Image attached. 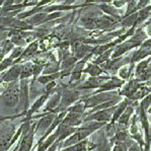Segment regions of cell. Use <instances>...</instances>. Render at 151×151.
Segmentation results:
<instances>
[{
    "instance_id": "cell-1",
    "label": "cell",
    "mask_w": 151,
    "mask_h": 151,
    "mask_svg": "<svg viewBox=\"0 0 151 151\" xmlns=\"http://www.w3.org/2000/svg\"><path fill=\"white\" fill-rule=\"evenodd\" d=\"M0 103L7 108L17 109L19 103V80L6 83V87L0 94Z\"/></svg>"
},
{
    "instance_id": "cell-2",
    "label": "cell",
    "mask_w": 151,
    "mask_h": 151,
    "mask_svg": "<svg viewBox=\"0 0 151 151\" xmlns=\"http://www.w3.org/2000/svg\"><path fill=\"white\" fill-rule=\"evenodd\" d=\"M82 96L81 90H78L76 88L70 87L68 85H65V87L62 89V96H61V101H60L59 106L55 111L57 114L61 111H67L69 106H71L73 104L78 101Z\"/></svg>"
},
{
    "instance_id": "cell-3",
    "label": "cell",
    "mask_w": 151,
    "mask_h": 151,
    "mask_svg": "<svg viewBox=\"0 0 151 151\" xmlns=\"http://www.w3.org/2000/svg\"><path fill=\"white\" fill-rule=\"evenodd\" d=\"M117 96H120L118 90H113V91H103V92H96V93H89L87 96H82L80 99H82L85 103L87 110L94 108L99 104L106 103V101L113 99Z\"/></svg>"
},
{
    "instance_id": "cell-4",
    "label": "cell",
    "mask_w": 151,
    "mask_h": 151,
    "mask_svg": "<svg viewBox=\"0 0 151 151\" xmlns=\"http://www.w3.org/2000/svg\"><path fill=\"white\" fill-rule=\"evenodd\" d=\"M29 79L19 80V103L17 106V110H22V116L27 114L29 109V101H31V86H29ZM20 115L11 117L10 119L19 117Z\"/></svg>"
},
{
    "instance_id": "cell-5",
    "label": "cell",
    "mask_w": 151,
    "mask_h": 151,
    "mask_svg": "<svg viewBox=\"0 0 151 151\" xmlns=\"http://www.w3.org/2000/svg\"><path fill=\"white\" fill-rule=\"evenodd\" d=\"M117 106V104H116ZM116 106H111L104 110H99L93 113L86 114L84 118V123L86 122H101V123H110L113 117L114 111L116 109Z\"/></svg>"
},
{
    "instance_id": "cell-6",
    "label": "cell",
    "mask_w": 151,
    "mask_h": 151,
    "mask_svg": "<svg viewBox=\"0 0 151 151\" xmlns=\"http://www.w3.org/2000/svg\"><path fill=\"white\" fill-rule=\"evenodd\" d=\"M58 114L54 113V111H50V113H43L39 116H36L37 119V125H36V134L41 133V136L45 133L49 129V127L52 125L53 121L55 120L56 116Z\"/></svg>"
},
{
    "instance_id": "cell-7",
    "label": "cell",
    "mask_w": 151,
    "mask_h": 151,
    "mask_svg": "<svg viewBox=\"0 0 151 151\" xmlns=\"http://www.w3.org/2000/svg\"><path fill=\"white\" fill-rule=\"evenodd\" d=\"M91 57H93V54L90 53L86 57L82 58V59L78 60V61L76 62V64L74 65L73 69H72V71L70 73V79H69L68 85L73 84V83H76V82H79L81 79V76H82V74H83V70H84V68H85V65H86V63L89 61Z\"/></svg>"
},
{
    "instance_id": "cell-8",
    "label": "cell",
    "mask_w": 151,
    "mask_h": 151,
    "mask_svg": "<svg viewBox=\"0 0 151 151\" xmlns=\"http://www.w3.org/2000/svg\"><path fill=\"white\" fill-rule=\"evenodd\" d=\"M64 87H65V85H63V86H57L56 91L49 96L47 103H46V104L44 106L43 113H50V111H54V113H56L55 111L57 110V108L60 104V101H61L62 89H63Z\"/></svg>"
},
{
    "instance_id": "cell-9",
    "label": "cell",
    "mask_w": 151,
    "mask_h": 151,
    "mask_svg": "<svg viewBox=\"0 0 151 151\" xmlns=\"http://www.w3.org/2000/svg\"><path fill=\"white\" fill-rule=\"evenodd\" d=\"M126 81L121 79L118 76L111 75V78L109 80H106V82L101 85L99 89H96L94 91H92V93H96V92H103V91H113V90H119L123 87V85L125 84Z\"/></svg>"
},
{
    "instance_id": "cell-10",
    "label": "cell",
    "mask_w": 151,
    "mask_h": 151,
    "mask_svg": "<svg viewBox=\"0 0 151 151\" xmlns=\"http://www.w3.org/2000/svg\"><path fill=\"white\" fill-rule=\"evenodd\" d=\"M51 94L48 93V92H44L42 96H40L38 97V99L35 101V103L32 104L31 106H29V109L27 110V114L24 115V119L22 121H29V120H32V117L35 115V114L37 113L40 109L43 108L44 106H45V104L47 103L49 96H50Z\"/></svg>"
},
{
    "instance_id": "cell-11",
    "label": "cell",
    "mask_w": 151,
    "mask_h": 151,
    "mask_svg": "<svg viewBox=\"0 0 151 151\" xmlns=\"http://www.w3.org/2000/svg\"><path fill=\"white\" fill-rule=\"evenodd\" d=\"M20 76V63L13 64L11 67L4 72L0 77V84L1 83H9L13 81H18Z\"/></svg>"
},
{
    "instance_id": "cell-12",
    "label": "cell",
    "mask_w": 151,
    "mask_h": 151,
    "mask_svg": "<svg viewBox=\"0 0 151 151\" xmlns=\"http://www.w3.org/2000/svg\"><path fill=\"white\" fill-rule=\"evenodd\" d=\"M93 5L101 9L106 15H109V16H111V17L116 18L119 22L123 19V17H124V14L121 12V9L116 8L111 3H96V4H93Z\"/></svg>"
},
{
    "instance_id": "cell-13",
    "label": "cell",
    "mask_w": 151,
    "mask_h": 151,
    "mask_svg": "<svg viewBox=\"0 0 151 151\" xmlns=\"http://www.w3.org/2000/svg\"><path fill=\"white\" fill-rule=\"evenodd\" d=\"M135 101H130V104L127 106V108L125 109V111H123V114L121 115V117L119 118V120L117 121V124L120 125V126L129 128L130 122H131V119L133 117V115L135 114Z\"/></svg>"
},
{
    "instance_id": "cell-14",
    "label": "cell",
    "mask_w": 151,
    "mask_h": 151,
    "mask_svg": "<svg viewBox=\"0 0 151 151\" xmlns=\"http://www.w3.org/2000/svg\"><path fill=\"white\" fill-rule=\"evenodd\" d=\"M86 116L85 114H76V113H70L67 111L66 116L64 117L62 124L68 125L71 127H79L84 123V118Z\"/></svg>"
},
{
    "instance_id": "cell-15",
    "label": "cell",
    "mask_w": 151,
    "mask_h": 151,
    "mask_svg": "<svg viewBox=\"0 0 151 151\" xmlns=\"http://www.w3.org/2000/svg\"><path fill=\"white\" fill-rule=\"evenodd\" d=\"M83 74H87L89 76H99V75H109V73L101 65H97L93 63L92 61H88L86 65H85V68L83 70Z\"/></svg>"
},
{
    "instance_id": "cell-16",
    "label": "cell",
    "mask_w": 151,
    "mask_h": 151,
    "mask_svg": "<svg viewBox=\"0 0 151 151\" xmlns=\"http://www.w3.org/2000/svg\"><path fill=\"white\" fill-rule=\"evenodd\" d=\"M57 129H58V131H59L58 140H59L60 142H63L65 139H67L69 136L77 131L78 127H71V126H68V125H65L61 123V124L58 126Z\"/></svg>"
},
{
    "instance_id": "cell-17",
    "label": "cell",
    "mask_w": 151,
    "mask_h": 151,
    "mask_svg": "<svg viewBox=\"0 0 151 151\" xmlns=\"http://www.w3.org/2000/svg\"><path fill=\"white\" fill-rule=\"evenodd\" d=\"M32 69H34V63L31 61H25L20 63V76L19 80L29 79L32 77Z\"/></svg>"
},
{
    "instance_id": "cell-18",
    "label": "cell",
    "mask_w": 151,
    "mask_h": 151,
    "mask_svg": "<svg viewBox=\"0 0 151 151\" xmlns=\"http://www.w3.org/2000/svg\"><path fill=\"white\" fill-rule=\"evenodd\" d=\"M129 104H130L129 99H126V97H124L123 101H121L120 103L116 106V109H115V111H114L113 117H111V120L110 123H111V124H116L117 121L119 120V118L121 117V115L123 114V111H125V109L127 108V106Z\"/></svg>"
},
{
    "instance_id": "cell-19",
    "label": "cell",
    "mask_w": 151,
    "mask_h": 151,
    "mask_svg": "<svg viewBox=\"0 0 151 151\" xmlns=\"http://www.w3.org/2000/svg\"><path fill=\"white\" fill-rule=\"evenodd\" d=\"M38 47H39V45H38V43H37V42H32L29 45H27V47H24V52H22V56H20V57L16 60V61L14 62V64L22 63V60H24L25 58H29V56H32L35 53L37 52Z\"/></svg>"
},
{
    "instance_id": "cell-20",
    "label": "cell",
    "mask_w": 151,
    "mask_h": 151,
    "mask_svg": "<svg viewBox=\"0 0 151 151\" xmlns=\"http://www.w3.org/2000/svg\"><path fill=\"white\" fill-rule=\"evenodd\" d=\"M136 63H130L128 65H125V66L121 67L119 70L117 71V76L120 77L121 79L128 81L129 79H131V75H132V71L135 68Z\"/></svg>"
},
{
    "instance_id": "cell-21",
    "label": "cell",
    "mask_w": 151,
    "mask_h": 151,
    "mask_svg": "<svg viewBox=\"0 0 151 151\" xmlns=\"http://www.w3.org/2000/svg\"><path fill=\"white\" fill-rule=\"evenodd\" d=\"M61 78V71L56 72V73H51V74H42L38 77L37 82H39L41 85L45 86L46 84L52 82V81H56Z\"/></svg>"
},
{
    "instance_id": "cell-22",
    "label": "cell",
    "mask_w": 151,
    "mask_h": 151,
    "mask_svg": "<svg viewBox=\"0 0 151 151\" xmlns=\"http://www.w3.org/2000/svg\"><path fill=\"white\" fill-rule=\"evenodd\" d=\"M150 64H151V56H148L145 59H142L139 62H137L135 65V73H134L135 74V77L136 78L139 77L150 66Z\"/></svg>"
},
{
    "instance_id": "cell-23",
    "label": "cell",
    "mask_w": 151,
    "mask_h": 151,
    "mask_svg": "<svg viewBox=\"0 0 151 151\" xmlns=\"http://www.w3.org/2000/svg\"><path fill=\"white\" fill-rule=\"evenodd\" d=\"M151 15V4H149L148 6L144 7L140 10H138V18H137V22H136V27H138L139 25H141L142 24L146 22Z\"/></svg>"
},
{
    "instance_id": "cell-24",
    "label": "cell",
    "mask_w": 151,
    "mask_h": 151,
    "mask_svg": "<svg viewBox=\"0 0 151 151\" xmlns=\"http://www.w3.org/2000/svg\"><path fill=\"white\" fill-rule=\"evenodd\" d=\"M67 111H70V113H76V114H85L87 111L86 106L85 103L82 99H79L78 101H76L75 104H73L71 106H69L67 109Z\"/></svg>"
},
{
    "instance_id": "cell-25",
    "label": "cell",
    "mask_w": 151,
    "mask_h": 151,
    "mask_svg": "<svg viewBox=\"0 0 151 151\" xmlns=\"http://www.w3.org/2000/svg\"><path fill=\"white\" fill-rule=\"evenodd\" d=\"M44 67H45V64H40V63H36L34 64V69H32V79L31 82V85L29 86L32 87L35 85V83L37 82V79L40 75H42L44 70Z\"/></svg>"
},
{
    "instance_id": "cell-26",
    "label": "cell",
    "mask_w": 151,
    "mask_h": 151,
    "mask_svg": "<svg viewBox=\"0 0 151 151\" xmlns=\"http://www.w3.org/2000/svg\"><path fill=\"white\" fill-rule=\"evenodd\" d=\"M60 71V62H51L45 65L42 74H51Z\"/></svg>"
},
{
    "instance_id": "cell-27",
    "label": "cell",
    "mask_w": 151,
    "mask_h": 151,
    "mask_svg": "<svg viewBox=\"0 0 151 151\" xmlns=\"http://www.w3.org/2000/svg\"><path fill=\"white\" fill-rule=\"evenodd\" d=\"M138 106L147 113H151V91L144 99H141L140 103L138 104Z\"/></svg>"
},
{
    "instance_id": "cell-28",
    "label": "cell",
    "mask_w": 151,
    "mask_h": 151,
    "mask_svg": "<svg viewBox=\"0 0 151 151\" xmlns=\"http://www.w3.org/2000/svg\"><path fill=\"white\" fill-rule=\"evenodd\" d=\"M13 64H14V61H13L11 58H9L8 56L5 58H3V59L0 61V73L6 71L9 67H11Z\"/></svg>"
},
{
    "instance_id": "cell-29",
    "label": "cell",
    "mask_w": 151,
    "mask_h": 151,
    "mask_svg": "<svg viewBox=\"0 0 151 151\" xmlns=\"http://www.w3.org/2000/svg\"><path fill=\"white\" fill-rule=\"evenodd\" d=\"M24 47H18V46H15V47L12 49V51L9 53L8 57L11 58V59H12L13 61L15 62L16 60H17L18 58L22 56V52H24Z\"/></svg>"
},
{
    "instance_id": "cell-30",
    "label": "cell",
    "mask_w": 151,
    "mask_h": 151,
    "mask_svg": "<svg viewBox=\"0 0 151 151\" xmlns=\"http://www.w3.org/2000/svg\"><path fill=\"white\" fill-rule=\"evenodd\" d=\"M126 144L128 147V151H143V148L132 138L129 139L126 142Z\"/></svg>"
},
{
    "instance_id": "cell-31",
    "label": "cell",
    "mask_w": 151,
    "mask_h": 151,
    "mask_svg": "<svg viewBox=\"0 0 151 151\" xmlns=\"http://www.w3.org/2000/svg\"><path fill=\"white\" fill-rule=\"evenodd\" d=\"M149 4H151V0H138L137 5H136V11L146 7V6H148Z\"/></svg>"
},
{
    "instance_id": "cell-32",
    "label": "cell",
    "mask_w": 151,
    "mask_h": 151,
    "mask_svg": "<svg viewBox=\"0 0 151 151\" xmlns=\"http://www.w3.org/2000/svg\"><path fill=\"white\" fill-rule=\"evenodd\" d=\"M111 151H128V147L126 143H117L113 146Z\"/></svg>"
},
{
    "instance_id": "cell-33",
    "label": "cell",
    "mask_w": 151,
    "mask_h": 151,
    "mask_svg": "<svg viewBox=\"0 0 151 151\" xmlns=\"http://www.w3.org/2000/svg\"><path fill=\"white\" fill-rule=\"evenodd\" d=\"M111 4H113L116 8L122 9L124 6L127 5V0H114V1L111 2Z\"/></svg>"
},
{
    "instance_id": "cell-34",
    "label": "cell",
    "mask_w": 151,
    "mask_h": 151,
    "mask_svg": "<svg viewBox=\"0 0 151 151\" xmlns=\"http://www.w3.org/2000/svg\"><path fill=\"white\" fill-rule=\"evenodd\" d=\"M56 0H40L39 2H37L36 6H45L48 4H52L53 2H55Z\"/></svg>"
},
{
    "instance_id": "cell-35",
    "label": "cell",
    "mask_w": 151,
    "mask_h": 151,
    "mask_svg": "<svg viewBox=\"0 0 151 151\" xmlns=\"http://www.w3.org/2000/svg\"><path fill=\"white\" fill-rule=\"evenodd\" d=\"M144 31H145L148 38H151V24H148V25H145V27H144Z\"/></svg>"
},
{
    "instance_id": "cell-36",
    "label": "cell",
    "mask_w": 151,
    "mask_h": 151,
    "mask_svg": "<svg viewBox=\"0 0 151 151\" xmlns=\"http://www.w3.org/2000/svg\"><path fill=\"white\" fill-rule=\"evenodd\" d=\"M96 2V0H84L83 4H85L86 6H91V5H93Z\"/></svg>"
},
{
    "instance_id": "cell-37",
    "label": "cell",
    "mask_w": 151,
    "mask_h": 151,
    "mask_svg": "<svg viewBox=\"0 0 151 151\" xmlns=\"http://www.w3.org/2000/svg\"><path fill=\"white\" fill-rule=\"evenodd\" d=\"M77 0H64V4H67V5H73Z\"/></svg>"
},
{
    "instance_id": "cell-38",
    "label": "cell",
    "mask_w": 151,
    "mask_h": 151,
    "mask_svg": "<svg viewBox=\"0 0 151 151\" xmlns=\"http://www.w3.org/2000/svg\"><path fill=\"white\" fill-rule=\"evenodd\" d=\"M114 0H96V3H111ZM94 3V4H96Z\"/></svg>"
},
{
    "instance_id": "cell-39",
    "label": "cell",
    "mask_w": 151,
    "mask_h": 151,
    "mask_svg": "<svg viewBox=\"0 0 151 151\" xmlns=\"http://www.w3.org/2000/svg\"><path fill=\"white\" fill-rule=\"evenodd\" d=\"M29 1H32V0H14L15 3H24V2H29Z\"/></svg>"
},
{
    "instance_id": "cell-40",
    "label": "cell",
    "mask_w": 151,
    "mask_h": 151,
    "mask_svg": "<svg viewBox=\"0 0 151 151\" xmlns=\"http://www.w3.org/2000/svg\"><path fill=\"white\" fill-rule=\"evenodd\" d=\"M5 1H6V0H0V9L3 7L4 3H5Z\"/></svg>"
},
{
    "instance_id": "cell-41",
    "label": "cell",
    "mask_w": 151,
    "mask_h": 151,
    "mask_svg": "<svg viewBox=\"0 0 151 151\" xmlns=\"http://www.w3.org/2000/svg\"><path fill=\"white\" fill-rule=\"evenodd\" d=\"M32 1H36V2H39L40 0H32Z\"/></svg>"
},
{
    "instance_id": "cell-42",
    "label": "cell",
    "mask_w": 151,
    "mask_h": 151,
    "mask_svg": "<svg viewBox=\"0 0 151 151\" xmlns=\"http://www.w3.org/2000/svg\"><path fill=\"white\" fill-rule=\"evenodd\" d=\"M62 1H64V0H62Z\"/></svg>"
}]
</instances>
